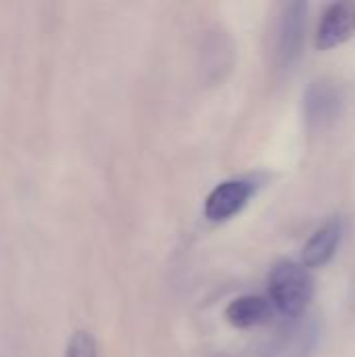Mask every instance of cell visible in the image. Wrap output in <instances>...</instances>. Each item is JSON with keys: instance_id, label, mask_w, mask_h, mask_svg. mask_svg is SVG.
I'll use <instances>...</instances> for the list:
<instances>
[{"instance_id": "cell-3", "label": "cell", "mask_w": 355, "mask_h": 357, "mask_svg": "<svg viewBox=\"0 0 355 357\" xmlns=\"http://www.w3.org/2000/svg\"><path fill=\"white\" fill-rule=\"evenodd\" d=\"M343 105H345V96L337 82L328 77L314 79L308 86L303 98L305 123L312 130H324L341 117Z\"/></svg>"}, {"instance_id": "cell-2", "label": "cell", "mask_w": 355, "mask_h": 357, "mask_svg": "<svg viewBox=\"0 0 355 357\" xmlns=\"http://www.w3.org/2000/svg\"><path fill=\"white\" fill-rule=\"evenodd\" d=\"M320 339V326L314 316L289 320L266 345L262 357H312Z\"/></svg>"}, {"instance_id": "cell-8", "label": "cell", "mask_w": 355, "mask_h": 357, "mask_svg": "<svg viewBox=\"0 0 355 357\" xmlns=\"http://www.w3.org/2000/svg\"><path fill=\"white\" fill-rule=\"evenodd\" d=\"M270 318V301L259 295H243L228 303L226 320L234 328H251Z\"/></svg>"}, {"instance_id": "cell-7", "label": "cell", "mask_w": 355, "mask_h": 357, "mask_svg": "<svg viewBox=\"0 0 355 357\" xmlns=\"http://www.w3.org/2000/svg\"><path fill=\"white\" fill-rule=\"evenodd\" d=\"M341 236H343V222L339 218H333L326 224H322L308 238V243L303 247V266L308 270L326 266L335 257V253L341 245Z\"/></svg>"}, {"instance_id": "cell-1", "label": "cell", "mask_w": 355, "mask_h": 357, "mask_svg": "<svg viewBox=\"0 0 355 357\" xmlns=\"http://www.w3.org/2000/svg\"><path fill=\"white\" fill-rule=\"evenodd\" d=\"M316 282L312 272L297 261H280L270 274V303L287 318L295 320L305 316L314 299Z\"/></svg>"}, {"instance_id": "cell-9", "label": "cell", "mask_w": 355, "mask_h": 357, "mask_svg": "<svg viewBox=\"0 0 355 357\" xmlns=\"http://www.w3.org/2000/svg\"><path fill=\"white\" fill-rule=\"evenodd\" d=\"M65 357H98L96 339L88 331H75L67 343Z\"/></svg>"}, {"instance_id": "cell-5", "label": "cell", "mask_w": 355, "mask_h": 357, "mask_svg": "<svg viewBox=\"0 0 355 357\" xmlns=\"http://www.w3.org/2000/svg\"><path fill=\"white\" fill-rule=\"evenodd\" d=\"M355 36V2L343 0L333 2L324 8L318 31H316V48L318 50H331L335 46H341L349 38Z\"/></svg>"}, {"instance_id": "cell-4", "label": "cell", "mask_w": 355, "mask_h": 357, "mask_svg": "<svg viewBox=\"0 0 355 357\" xmlns=\"http://www.w3.org/2000/svg\"><path fill=\"white\" fill-rule=\"evenodd\" d=\"M305 15L308 4L301 0L289 2L282 10L278 29V65L282 69H291L301 59L305 38Z\"/></svg>"}, {"instance_id": "cell-6", "label": "cell", "mask_w": 355, "mask_h": 357, "mask_svg": "<svg viewBox=\"0 0 355 357\" xmlns=\"http://www.w3.org/2000/svg\"><path fill=\"white\" fill-rule=\"evenodd\" d=\"M251 195L253 184L249 180H226L207 195L205 218L209 222H226L249 203Z\"/></svg>"}]
</instances>
